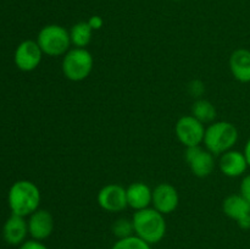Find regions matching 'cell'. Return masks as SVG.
I'll return each instance as SVG.
<instances>
[{
  "instance_id": "obj_1",
  "label": "cell",
  "mask_w": 250,
  "mask_h": 249,
  "mask_svg": "<svg viewBox=\"0 0 250 249\" xmlns=\"http://www.w3.org/2000/svg\"><path fill=\"white\" fill-rule=\"evenodd\" d=\"M41 190L38 186L28 180H20L10 187L7 194L9 208L14 215L27 217L39 209Z\"/></svg>"
},
{
  "instance_id": "obj_2",
  "label": "cell",
  "mask_w": 250,
  "mask_h": 249,
  "mask_svg": "<svg viewBox=\"0 0 250 249\" xmlns=\"http://www.w3.org/2000/svg\"><path fill=\"white\" fill-rule=\"evenodd\" d=\"M132 222L134 234L150 246L163 241L167 229L165 215L150 207L134 212Z\"/></svg>"
},
{
  "instance_id": "obj_3",
  "label": "cell",
  "mask_w": 250,
  "mask_h": 249,
  "mask_svg": "<svg viewBox=\"0 0 250 249\" xmlns=\"http://www.w3.org/2000/svg\"><path fill=\"white\" fill-rule=\"evenodd\" d=\"M238 129L229 121L211 122L205 128L204 144L205 149L214 155H221L233 149L238 142Z\"/></svg>"
},
{
  "instance_id": "obj_4",
  "label": "cell",
  "mask_w": 250,
  "mask_h": 249,
  "mask_svg": "<svg viewBox=\"0 0 250 249\" xmlns=\"http://www.w3.org/2000/svg\"><path fill=\"white\" fill-rule=\"evenodd\" d=\"M94 59L87 48H72L62 56L61 70L66 80L82 82L92 73Z\"/></svg>"
},
{
  "instance_id": "obj_5",
  "label": "cell",
  "mask_w": 250,
  "mask_h": 249,
  "mask_svg": "<svg viewBox=\"0 0 250 249\" xmlns=\"http://www.w3.org/2000/svg\"><path fill=\"white\" fill-rule=\"evenodd\" d=\"M37 43L44 55L63 56L71 49L70 31L60 24H46L39 31Z\"/></svg>"
},
{
  "instance_id": "obj_6",
  "label": "cell",
  "mask_w": 250,
  "mask_h": 249,
  "mask_svg": "<svg viewBox=\"0 0 250 249\" xmlns=\"http://www.w3.org/2000/svg\"><path fill=\"white\" fill-rule=\"evenodd\" d=\"M205 128L203 122L195 119L193 115H186L178 119L175 124V133L178 142L186 148L202 145L204 141Z\"/></svg>"
},
{
  "instance_id": "obj_7",
  "label": "cell",
  "mask_w": 250,
  "mask_h": 249,
  "mask_svg": "<svg viewBox=\"0 0 250 249\" xmlns=\"http://www.w3.org/2000/svg\"><path fill=\"white\" fill-rule=\"evenodd\" d=\"M43 55V51L37 41L27 39V41L21 42L15 50V65L23 72H31L41 65Z\"/></svg>"
},
{
  "instance_id": "obj_8",
  "label": "cell",
  "mask_w": 250,
  "mask_h": 249,
  "mask_svg": "<svg viewBox=\"0 0 250 249\" xmlns=\"http://www.w3.org/2000/svg\"><path fill=\"white\" fill-rule=\"evenodd\" d=\"M185 158L192 173L194 176H197V177H208L214 171V154H211L207 149H203L200 145L188 146V148H186Z\"/></svg>"
},
{
  "instance_id": "obj_9",
  "label": "cell",
  "mask_w": 250,
  "mask_h": 249,
  "mask_svg": "<svg viewBox=\"0 0 250 249\" xmlns=\"http://www.w3.org/2000/svg\"><path fill=\"white\" fill-rule=\"evenodd\" d=\"M97 202L99 207L107 212L122 211L128 207L126 188L116 183L104 186L98 193Z\"/></svg>"
},
{
  "instance_id": "obj_10",
  "label": "cell",
  "mask_w": 250,
  "mask_h": 249,
  "mask_svg": "<svg viewBox=\"0 0 250 249\" xmlns=\"http://www.w3.org/2000/svg\"><path fill=\"white\" fill-rule=\"evenodd\" d=\"M180 204V195L175 186L171 183H159L153 189L151 205L154 209L164 215H168L175 211Z\"/></svg>"
},
{
  "instance_id": "obj_11",
  "label": "cell",
  "mask_w": 250,
  "mask_h": 249,
  "mask_svg": "<svg viewBox=\"0 0 250 249\" xmlns=\"http://www.w3.org/2000/svg\"><path fill=\"white\" fill-rule=\"evenodd\" d=\"M224 214L234 220L241 228H250V203L241 194L229 195L222 203Z\"/></svg>"
},
{
  "instance_id": "obj_12",
  "label": "cell",
  "mask_w": 250,
  "mask_h": 249,
  "mask_svg": "<svg viewBox=\"0 0 250 249\" xmlns=\"http://www.w3.org/2000/svg\"><path fill=\"white\" fill-rule=\"evenodd\" d=\"M28 233L32 239L44 241L49 238L54 231V217L50 211L38 209L28 216Z\"/></svg>"
},
{
  "instance_id": "obj_13",
  "label": "cell",
  "mask_w": 250,
  "mask_h": 249,
  "mask_svg": "<svg viewBox=\"0 0 250 249\" xmlns=\"http://www.w3.org/2000/svg\"><path fill=\"white\" fill-rule=\"evenodd\" d=\"M28 234V222L19 215L11 214L2 226V238L10 246H21Z\"/></svg>"
},
{
  "instance_id": "obj_14",
  "label": "cell",
  "mask_w": 250,
  "mask_h": 249,
  "mask_svg": "<svg viewBox=\"0 0 250 249\" xmlns=\"http://www.w3.org/2000/svg\"><path fill=\"white\" fill-rule=\"evenodd\" d=\"M219 167L225 176L236 178L243 175L249 166L243 151L231 149V150L221 154L219 160Z\"/></svg>"
},
{
  "instance_id": "obj_15",
  "label": "cell",
  "mask_w": 250,
  "mask_h": 249,
  "mask_svg": "<svg viewBox=\"0 0 250 249\" xmlns=\"http://www.w3.org/2000/svg\"><path fill=\"white\" fill-rule=\"evenodd\" d=\"M126 195L128 207L138 211L150 207L153 189L144 182H134L126 188Z\"/></svg>"
},
{
  "instance_id": "obj_16",
  "label": "cell",
  "mask_w": 250,
  "mask_h": 249,
  "mask_svg": "<svg viewBox=\"0 0 250 249\" xmlns=\"http://www.w3.org/2000/svg\"><path fill=\"white\" fill-rule=\"evenodd\" d=\"M232 76L241 83H250V50L246 48L236 49L229 60Z\"/></svg>"
},
{
  "instance_id": "obj_17",
  "label": "cell",
  "mask_w": 250,
  "mask_h": 249,
  "mask_svg": "<svg viewBox=\"0 0 250 249\" xmlns=\"http://www.w3.org/2000/svg\"><path fill=\"white\" fill-rule=\"evenodd\" d=\"M93 32L94 31L90 28L87 21L77 22L70 29L71 44L75 48H87V45L92 41Z\"/></svg>"
},
{
  "instance_id": "obj_18",
  "label": "cell",
  "mask_w": 250,
  "mask_h": 249,
  "mask_svg": "<svg viewBox=\"0 0 250 249\" xmlns=\"http://www.w3.org/2000/svg\"><path fill=\"white\" fill-rule=\"evenodd\" d=\"M203 124H211L216 117V109L214 104L207 99H198L192 105V114Z\"/></svg>"
},
{
  "instance_id": "obj_19",
  "label": "cell",
  "mask_w": 250,
  "mask_h": 249,
  "mask_svg": "<svg viewBox=\"0 0 250 249\" xmlns=\"http://www.w3.org/2000/svg\"><path fill=\"white\" fill-rule=\"evenodd\" d=\"M111 249H151V246L137 237L136 234H133V236L126 237V238L117 239L112 244Z\"/></svg>"
},
{
  "instance_id": "obj_20",
  "label": "cell",
  "mask_w": 250,
  "mask_h": 249,
  "mask_svg": "<svg viewBox=\"0 0 250 249\" xmlns=\"http://www.w3.org/2000/svg\"><path fill=\"white\" fill-rule=\"evenodd\" d=\"M111 231L117 239H122V238H126V237L133 236L134 228H133V222H132V219L128 220V219H125V217L117 219L116 221L112 224Z\"/></svg>"
},
{
  "instance_id": "obj_21",
  "label": "cell",
  "mask_w": 250,
  "mask_h": 249,
  "mask_svg": "<svg viewBox=\"0 0 250 249\" xmlns=\"http://www.w3.org/2000/svg\"><path fill=\"white\" fill-rule=\"evenodd\" d=\"M188 90H189L190 95H193V97H197L199 98L200 95L204 93L205 90V87H204V83L202 82V81H192V82L188 84Z\"/></svg>"
},
{
  "instance_id": "obj_22",
  "label": "cell",
  "mask_w": 250,
  "mask_h": 249,
  "mask_svg": "<svg viewBox=\"0 0 250 249\" xmlns=\"http://www.w3.org/2000/svg\"><path fill=\"white\" fill-rule=\"evenodd\" d=\"M239 194L250 203V175L244 176L239 186Z\"/></svg>"
},
{
  "instance_id": "obj_23",
  "label": "cell",
  "mask_w": 250,
  "mask_h": 249,
  "mask_svg": "<svg viewBox=\"0 0 250 249\" xmlns=\"http://www.w3.org/2000/svg\"><path fill=\"white\" fill-rule=\"evenodd\" d=\"M19 249H49L42 241L37 239H28L20 246Z\"/></svg>"
},
{
  "instance_id": "obj_24",
  "label": "cell",
  "mask_w": 250,
  "mask_h": 249,
  "mask_svg": "<svg viewBox=\"0 0 250 249\" xmlns=\"http://www.w3.org/2000/svg\"><path fill=\"white\" fill-rule=\"evenodd\" d=\"M87 22H88V24H89L90 28H92L93 31H98V29L102 28L103 24H104V20H103L100 16H98V15L90 16L89 20H88Z\"/></svg>"
},
{
  "instance_id": "obj_25",
  "label": "cell",
  "mask_w": 250,
  "mask_h": 249,
  "mask_svg": "<svg viewBox=\"0 0 250 249\" xmlns=\"http://www.w3.org/2000/svg\"><path fill=\"white\" fill-rule=\"evenodd\" d=\"M244 156L247 159V163H248V166L250 167V138L248 139V142L246 143V146H244Z\"/></svg>"
},
{
  "instance_id": "obj_26",
  "label": "cell",
  "mask_w": 250,
  "mask_h": 249,
  "mask_svg": "<svg viewBox=\"0 0 250 249\" xmlns=\"http://www.w3.org/2000/svg\"><path fill=\"white\" fill-rule=\"evenodd\" d=\"M175 1H178V0H175Z\"/></svg>"
}]
</instances>
